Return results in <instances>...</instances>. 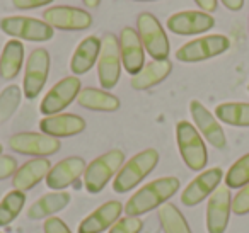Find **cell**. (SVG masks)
<instances>
[{"instance_id":"28","label":"cell","mask_w":249,"mask_h":233,"mask_svg":"<svg viewBox=\"0 0 249 233\" xmlns=\"http://www.w3.org/2000/svg\"><path fill=\"white\" fill-rule=\"evenodd\" d=\"M157 216H159L164 233H193L186 218L183 216V213L171 202H166V204L160 206L157 209Z\"/></svg>"},{"instance_id":"26","label":"cell","mask_w":249,"mask_h":233,"mask_svg":"<svg viewBox=\"0 0 249 233\" xmlns=\"http://www.w3.org/2000/svg\"><path fill=\"white\" fill-rule=\"evenodd\" d=\"M24 63V45L19 39H9L0 55V77L12 80L19 75Z\"/></svg>"},{"instance_id":"32","label":"cell","mask_w":249,"mask_h":233,"mask_svg":"<svg viewBox=\"0 0 249 233\" xmlns=\"http://www.w3.org/2000/svg\"><path fill=\"white\" fill-rule=\"evenodd\" d=\"M143 228V223L137 216H124L120 218L109 228V233H140Z\"/></svg>"},{"instance_id":"33","label":"cell","mask_w":249,"mask_h":233,"mask_svg":"<svg viewBox=\"0 0 249 233\" xmlns=\"http://www.w3.org/2000/svg\"><path fill=\"white\" fill-rule=\"evenodd\" d=\"M232 213L239 216L249 213V184L241 187V191L232 198Z\"/></svg>"},{"instance_id":"22","label":"cell","mask_w":249,"mask_h":233,"mask_svg":"<svg viewBox=\"0 0 249 233\" xmlns=\"http://www.w3.org/2000/svg\"><path fill=\"white\" fill-rule=\"evenodd\" d=\"M101 53V39L97 36H87L80 41V45L75 48L70 60V70L73 75H84L97 63Z\"/></svg>"},{"instance_id":"19","label":"cell","mask_w":249,"mask_h":233,"mask_svg":"<svg viewBox=\"0 0 249 233\" xmlns=\"http://www.w3.org/2000/svg\"><path fill=\"white\" fill-rule=\"evenodd\" d=\"M124 206L120 201H107L94 209L89 216L80 221L79 233H103L120 219Z\"/></svg>"},{"instance_id":"30","label":"cell","mask_w":249,"mask_h":233,"mask_svg":"<svg viewBox=\"0 0 249 233\" xmlns=\"http://www.w3.org/2000/svg\"><path fill=\"white\" fill-rule=\"evenodd\" d=\"M22 99V90L18 85H7L0 92V124L5 123L18 111Z\"/></svg>"},{"instance_id":"38","label":"cell","mask_w":249,"mask_h":233,"mask_svg":"<svg viewBox=\"0 0 249 233\" xmlns=\"http://www.w3.org/2000/svg\"><path fill=\"white\" fill-rule=\"evenodd\" d=\"M220 2L229 11H234V12L241 11V9L244 7V0H220Z\"/></svg>"},{"instance_id":"39","label":"cell","mask_w":249,"mask_h":233,"mask_svg":"<svg viewBox=\"0 0 249 233\" xmlns=\"http://www.w3.org/2000/svg\"><path fill=\"white\" fill-rule=\"evenodd\" d=\"M82 2L87 9H97L101 4V0H82Z\"/></svg>"},{"instance_id":"8","label":"cell","mask_w":249,"mask_h":233,"mask_svg":"<svg viewBox=\"0 0 249 233\" xmlns=\"http://www.w3.org/2000/svg\"><path fill=\"white\" fill-rule=\"evenodd\" d=\"M121 75V53L120 39L114 34H106L101 39V53L97 60V77L104 90L116 87Z\"/></svg>"},{"instance_id":"9","label":"cell","mask_w":249,"mask_h":233,"mask_svg":"<svg viewBox=\"0 0 249 233\" xmlns=\"http://www.w3.org/2000/svg\"><path fill=\"white\" fill-rule=\"evenodd\" d=\"M80 85L82 83H80L79 77L75 75L65 77L60 82H56L41 100L39 111L43 116H55V114L62 113L63 109H67L73 100H77L80 90H82Z\"/></svg>"},{"instance_id":"17","label":"cell","mask_w":249,"mask_h":233,"mask_svg":"<svg viewBox=\"0 0 249 233\" xmlns=\"http://www.w3.org/2000/svg\"><path fill=\"white\" fill-rule=\"evenodd\" d=\"M120 53H121V65L135 77L137 73L142 72L145 67V48L140 41L139 33L133 28H123L120 34Z\"/></svg>"},{"instance_id":"42","label":"cell","mask_w":249,"mask_h":233,"mask_svg":"<svg viewBox=\"0 0 249 233\" xmlns=\"http://www.w3.org/2000/svg\"><path fill=\"white\" fill-rule=\"evenodd\" d=\"M248 90H249V85H248Z\"/></svg>"},{"instance_id":"6","label":"cell","mask_w":249,"mask_h":233,"mask_svg":"<svg viewBox=\"0 0 249 233\" xmlns=\"http://www.w3.org/2000/svg\"><path fill=\"white\" fill-rule=\"evenodd\" d=\"M0 29L12 39H26V41H50L55 36V29L45 21L26 16H9L0 21Z\"/></svg>"},{"instance_id":"10","label":"cell","mask_w":249,"mask_h":233,"mask_svg":"<svg viewBox=\"0 0 249 233\" xmlns=\"http://www.w3.org/2000/svg\"><path fill=\"white\" fill-rule=\"evenodd\" d=\"M50 73V53L45 48H36L31 51L26 62L22 92L26 99H36L45 87Z\"/></svg>"},{"instance_id":"36","label":"cell","mask_w":249,"mask_h":233,"mask_svg":"<svg viewBox=\"0 0 249 233\" xmlns=\"http://www.w3.org/2000/svg\"><path fill=\"white\" fill-rule=\"evenodd\" d=\"M53 0H12L16 9H21V11H28V9H38L45 7V5L52 4Z\"/></svg>"},{"instance_id":"20","label":"cell","mask_w":249,"mask_h":233,"mask_svg":"<svg viewBox=\"0 0 249 233\" xmlns=\"http://www.w3.org/2000/svg\"><path fill=\"white\" fill-rule=\"evenodd\" d=\"M41 133L53 138H69L82 133L86 130V121L77 114H55V116H45L39 121Z\"/></svg>"},{"instance_id":"5","label":"cell","mask_w":249,"mask_h":233,"mask_svg":"<svg viewBox=\"0 0 249 233\" xmlns=\"http://www.w3.org/2000/svg\"><path fill=\"white\" fill-rule=\"evenodd\" d=\"M137 33L140 36L145 51L152 56L154 60H167L171 51L169 39L164 31L159 19L150 12H142L137 17Z\"/></svg>"},{"instance_id":"29","label":"cell","mask_w":249,"mask_h":233,"mask_svg":"<svg viewBox=\"0 0 249 233\" xmlns=\"http://www.w3.org/2000/svg\"><path fill=\"white\" fill-rule=\"evenodd\" d=\"M26 204V192L12 189L0 201V226H7L21 215Z\"/></svg>"},{"instance_id":"13","label":"cell","mask_w":249,"mask_h":233,"mask_svg":"<svg viewBox=\"0 0 249 233\" xmlns=\"http://www.w3.org/2000/svg\"><path fill=\"white\" fill-rule=\"evenodd\" d=\"M232 211V196L227 185H218L207 204V232L225 233Z\"/></svg>"},{"instance_id":"25","label":"cell","mask_w":249,"mask_h":233,"mask_svg":"<svg viewBox=\"0 0 249 233\" xmlns=\"http://www.w3.org/2000/svg\"><path fill=\"white\" fill-rule=\"evenodd\" d=\"M77 102L80 107H86L89 111H101V113H114L120 109V99L104 89H94L86 87L80 90Z\"/></svg>"},{"instance_id":"37","label":"cell","mask_w":249,"mask_h":233,"mask_svg":"<svg viewBox=\"0 0 249 233\" xmlns=\"http://www.w3.org/2000/svg\"><path fill=\"white\" fill-rule=\"evenodd\" d=\"M195 4L203 12H207V14L217 11V0H195Z\"/></svg>"},{"instance_id":"34","label":"cell","mask_w":249,"mask_h":233,"mask_svg":"<svg viewBox=\"0 0 249 233\" xmlns=\"http://www.w3.org/2000/svg\"><path fill=\"white\" fill-rule=\"evenodd\" d=\"M18 162L14 157H9V155H0V181L9 179L18 172Z\"/></svg>"},{"instance_id":"14","label":"cell","mask_w":249,"mask_h":233,"mask_svg":"<svg viewBox=\"0 0 249 233\" xmlns=\"http://www.w3.org/2000/svg\"><path fill=\"white\" fill-rule=\"evenodd\" d=\"M222 179H224V172L220 167H212L208 170H203L186 185V189L181 194V202L188 208L200 204L203 199L213 194L215 189L220 185Z\"/></svg>"},{"instance_id":"4","label":"cell","mask_w":249,"mask_h":233,"mask_svg":"<svg viewBox=\"0 0 249 233\" xmlns=\"http://www.w3.org/2000/svg\"><path fill=\"white\" fill-rule=\"evenodd\" d=\"M176 140L181 158L186 167L195 172L203 170L207 167L208 153L200 131L188 121H179L176 124Z\"/></svg>"},{"instance_id":"41","label":"cell","mask_w":249,"mask_h":233,"mask_svg":"<svg viewBox=\"0 0 249 233\" xmlns=\"http://www.w3.org/2000/svg\"><path fill=\"white\" fill-rule=\"evenodd\" d=\"M137 2H152V0H137Z\"/></svg>"},{"instance_id":"40","label":"cell","mask_w":249,"mask_h":233,"mask_svg":"<svg viewBox=\"0 0 249 233\" xmlns=\"http://www.w3.org/2000/svg\"><path fill=\"white\" fill-rule=\"evenodd\" d=\"M2 151H4V147H2V143H0V155H2Z\"/></svg>"},{"instance_id":"21","label":"cell","mask_w":249,"mask_h":233,"mask_svg":"<svg viewBox=\"0 0 249 233\" xmlns=\"http://www.w3.org/2000/svg\"><path fill=\"white\" fill-rule=\"evenodd\" d=\"M53 165L50 164L48 158H33V160L26 162L18 168V172L12 177V185L18 191H29L35 185H38L43 179H46Z\"/></svg>"},{"instance_id":"23","label":"cell","mask_w":249,"mask_h":233,"mask_svg":"<svg viewBox=\"0 0 249 233\" xmlns=\"http://www.w3.org/2000/svg\"><path fill=\"white\" fill-rule=\"evenodd\" d=\"M72 199V196L65 191H53L48 194L41 196L38 201H35L31 204V208L28 209V218L29 219H48L52 218L55 213L62 211L63 208H67Z\"/></svg>"},{"instance_id":"7","label":"cell","mask_w":249,"mask_h":233,"mask_svg":"<svg viewBox=\"0 0 249 233\" xmlns=\"http://www.w3.org/2000/svg\"><path fill=\"white\" fill-rule=\"evenodd\" d=\"M231 48V41L224 34L201 36L193 41H188L176 51V60L183 63H198L215 58Z\"/></svg>"},{"instance_id":"16","label":"cell","mask_w":249,"mask_h":233,"mask_svg":"<svg viewBox=\"0 0 249 233\" xmlns=\"http://www.w3.org/2000/svg\"><path fill=\"white\" fill-rule=\"evenodd\" d=\"M166 26L174 34L195 36L210 31L215 26V19L203 11H183L171 16Z\"/></svg>"},{"instance_id":"43","label":"cell","mask_w":249,"mask_h":233,"mask_svg":"<svg viewBox=\"0 0 249 233\" xmlns=\"http://www.w3.org/2000/svg\"><path fill=\"white\" fill-rule=\"evenodd\" d=\"M0 233H2V232H0Z\"/></svg>"},{"instance_id":"2","label":"cell","mask_w":249,"mask_h":233,"mask_svg":"<svg viewBox=\"0 0 249 233\" xmlns=\"http://www.w3.org/2000/svg\"><path fill=\"white\" fill-rule=\"evenodd\" d=\"M157 164H159V151L156 148H147V150L133 155L126 164H123V167L114 177V192L124 194V192L135 189V185H139L157 167Z\"/></svg>"},{"instance_id":"35","label":"cell","mask_w":249,"mask_h":233,"mask_svg":"<svg viewBox=\"0 0 249 233\" xmlns=\"http://www.w3.org/2000/svg\"><path fill=\"white\" fill-rule=\"evenodd\" d=\"M43 230H45V233H72L69 226L65 225V221L56 218V216H52V218L46 219L45 225H43Z\"/></svg>"},{"instance_id":"15","label":"cell","mask_w":249,"mask_h":233,"mask_svg":"<svg viewBox=\"0 0 249 233\" xmlns=\"http://www.w3.org/2000/svg\"><path fill=\"white\" fill-rule=\"evenodd\" d=\"M190 113L195 121V128L200 131V134L212 145L213 148H225L227 138H225L224 128L220 126L218 119L200 102V100H191L190 102Z\"/></svg>"},{"instance_id":"24","label":"cell","mask_w":249,"mask_h":233,"mask_svg":"<svg viewBox=\"0 0 249 233\" xmlns=\"http://www.w3.org/2000/svg\"><path fill=\"white\" fill-rule=\"evenodd\" d=\"M171 70H173V63L169 60H154L149 65H145L142 68V72L137 73L135 77H132L130 83L135 90H147L152 87L159 85L162 80H166L169 77Z\"/></svg>"},{"instance_id":"1","label":"cell","mask_w":249,"mask_h":233,"mask_svg":"<svg viewBox=\"0 0 249 233\" xmlns=\"http://www.w3.org/2000/svg\"><path fill=\"white\" fill-rule=\"evenodd\" d=\"M179 179L178 177H160L145 184L135 192L124 204L126 216H142L152 209H159L169 198L179 191Z\"/></svg>"},{"instance_id":"27","label":"cell","mask_w":249,"mask_h":233,"mask_svg":"<svg viewBox=\"0 0 249 233\" xmlns=\"http://www.w3.org/2000/svg\"><path fill=\"white\" fill-rule=\"evenodd\" d=\"M215 117L229 126L249 128L248 102H224L215 107Z\"/></svg>"},{"instance_id":"18","label":"cell","mask_w":249,"mask_h":233,"mask_svg":"<svg viewBox=\"0 0 249 233\" xmlns=\"http://www.w3.org/2000/svg\"><path fill=\"white\" fill-rule=\"evenodd\" d=\"M86 160L80 157H69L60 160L52 167V170L46 175V185L52 191H63L69 185H72L80 175L86 172Z\"/></svg>"},{"instance_id":"11","label":"cell","mask_w":249,"mask_h":233,"mask_svg":"<svg viewBox=\"0 0 249 233\" xmlns=\"http://www.w3.org/2000/svg\"><path fill=\"white\" fill-rule=\"evenodd\" d=\"M9 147L22 155H31L36 158H46L60 150L58 138L48 136L45 133H18L12 134Z\"/></svg>"},{"instance_id":"31","label":"cell","mask_w":249,"mask_h":233,"mask_svg":"<svg viewBox=\"0 0 249 233\" xmlns=\"http://www.w3.org/2000/svg\"><path fill=\"white\" fill-rule=\"evenodd\" d=\"M246 184H249V153L235 160L225 174V185L229 189L244 187Z\"/></svg>"},{"instance_id":"3","label":"cell","mask_w":249,"mask_h":233,"mask_svg":"<svg viewBox=\"0 0 249 233\" xmlns=\"http://www.w3.org/2000/svg\"><path fill=\"white\" fill-rule=\"evenodd\" d=\"M124 162V153L118 148L109 150L106 153L94 158L84 172V187L90 194L101 192L106 184L120 172Z\"/></svg>"},{"instance_id":"12","label":"cell","mask_w":249,"mask_h":233,"mask_svg":"<svg viewBox=\"0 0 249 233\" xmlns=\"http://www.w3.org/2000/svg\"><path fill=\"white\" fill-rule=\"evenodd\" d=\"M43 21L53 29L62 31H84L92 24V16L87 11L69 5H55L43 12Z\"/></svg>"}]
</instances>
